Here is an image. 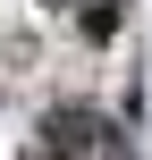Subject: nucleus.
<instances>
[{
  "label": "nucleus",
  "mask_w": 152,
  "mask_h": 160,
  "mask_svg": "<svg viewBox=\"0 0 152 160\" xmlns=\"http://www.w3.org/2000/svg\"><path fill=\"white\" fill-rule=\"evenodd\" d=\"M93 143H102V118L93 110H51L42 118V160H85Z\"/></svg>",
  "instance_id": "f257e3e1"
}]
</instances>
